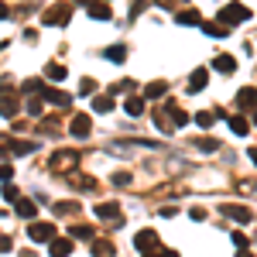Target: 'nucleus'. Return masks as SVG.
<instances>
[{
    "label": "nucleus",
    "mask_w": 257,
    "mask_h": 257,
    "mask_svg": "<svg viewBox=\"0 0 257 257\" xmlns=\"http://www.w3.org/2000/svg\"><path fill=\"white\" fill-rule=\"evenodd\" d=\"M247 18H250V11H247L243 4H226V7L219 11V24H226V28H233V24H243Z\"/></svg>",
    "instance_id": "1"
},
{
    "label": "nucleus",
    "mask_w": 257,
    "mask_h": 257,
    "mask_svg": "<svg viewBox=\"0 0 257 257\" xmlns=\"http://www.w3.org/2000/svg\"><path fill=\"white\" fill-rule=\"evenodd\" d=\"M18 96H14V93H11V79H4V89H0V117H18Z\"/></svg>",
    "instance_id": "2"
},
{
    "label": "nucleus",
    "mask_w": 257,
    "mask_h": 257,
    "mask_svg": "<svg viewBox=\"0 0 257 257\" xmlns=\"http://www.w3.org/2000/svg\"><path fill=\"white\" fill-rule=\"evenodd\" d=\"M76 165H79V155L76 151H55L48 158V168L52 172H65V168H76Z\"/></svg>",
    "instance_id": "3"
},
{
    "label": "nucleus",
    "mask_w": 257,
    "mask_h": 257,
    "mask_svg": "<svg viewBox=\"0 0 257 257\" xmlns=\"http://www.w3.org/2000/svg\"><path fill=\"white\" fill-rule=\"evenodd\" d=\"M72 18V4H55L52 11H45V24H52V28H59V24H65V21Z\"/></svg>",
    "instance_id": "4"
},
{
    "label": "nucleus",
    "mask_w": 257,
    "mask_h": 257,
    "mask_svg": "<svg viewBox=\"0 0 257 257\" xmlns=\"http://www.w3.org/2000/svg\"><path fill=\"white\" fill-rule=\"evenodd\" d=\"M134 247H138L141 254H148V250H161V237L155 230H141L138 237H134Z\"/></svg>",
    "instance_id": "5"
},
{
    "label": "nucleus",
    "mask_w": 257,
    "mask_h": 257,
    "mask_svg": "<svg viewBox=\"0 0 257 257\" xmlns=\"http://www.w3.org/2000/svg\"><path fill=\"white\" fill-rule=\"evenodd\" d=\"M28 237L35 240V243H48V240L55 237V223H31L28 226Z\"/></svg>",
    "instance_id": "6"
},
{
    "label": "nucleus",
    "mask_w": 257,
    "mask_h": 257,
    "mask_svg": "<svg viewBox=\"0 0 257 257\" xmlns=\"http://www.w3.org/2000/svg\"><path fill=\"white\" fill-rule=\"evenodd\" d=\"M48 254L52 257H65V254H72V237H55L48 240Z\"/></svg>",
    "instance_id": "7"
},
{
    "label": "nucleus",
    "mask_w": 257,
    "mask_h": 257,
    "mask_svg": "<svg viewBox=\"0 0 257 257\" xmlns=\"http://www.w3.org/2000/svg\"><path fill=\"white\" fill-rule=\"evenodd\" d=\"M69 131H72V138L86 141V138H89V117H86V113H76L72 123H69Z\"/></svg>",
    "instance_id": "8"
},
{
    "label": "nucleus",
    "mask_w": 257,
    "mask_h": 257,
    "mask_svg": "<svg viewBox=\"0 0 257 257\" xmlns=\"http://www.w3.org/2000/svg\"><path fill=\"white\" fill-rule=\"evenodd\" d=\"M41 99H48V103H55V106H72V96L69 93H62V89H41Z\"/></svg>",
    "instance_id": "9"
},
{
    "label": "nucleus",
    "mask_w": 257,
    "mask_h": 257,
    "mask_svg": "<svg viewBox=\"0 0 257 257\" xmlns=\"http://www.w3.org/2000/svg\"><path fill=\"white\" fill-rule=\"evenodd\" d=\"M93 213H96V219H110V223H117V219H120V206H117V202H99Z\"/></svg>",
    "instance_id": "10"
},
{
    "label": "nucleus",
    "mask_w": 257,
    "mask_h": 257,
    "mask_svg": "<svg viewBox=\"0 0 257 257\" xmlns=\"http://www.w3.org/2000/svg\"><path fill=\"white\" fill-rule=\"evenodd\" d=\"M223 213L230 219H237V223H250V219H254V213H250L247 206H223Z\"/></svg>",
    "instance_id": "11"
},
{
    "label": "nucleus",
    "mask_w": 257,
    "mask_h": 257,
    "mask_svg": "<svg viewBox=\"0 0 257 257\" xmlns=\"http://www.w3.org/2000/svg\"><path fill=\"white\" fill-rule=\"evenodd\" d=\"M86 7H89V18H93V21H110V18H113L106 4H96V0H89Z\"/></svg>",
    "instance_id": "12"
},
{
    "label": "nucleus",
    "mask_w": 257,
    "mask_h": 257,
    "mask_svg": "<svg viewBox=\"0 0 257 257\" xmlns=\"http://www.w3.org/2000/svg\"><path fill=\"white\" fill-rule=\"evenodd\" d=\"M14 206H18V216H24V219H35V213H38V206H35L31 199H21L18 196V202H14Z\"/></svg>",
    "instance_id": "13"
},
{
    "label": "nucleus",
    "mask_w": 257,
    "mask_h": 257,
    "mask_svg": "<svg viewBox=\"0 0 257 257\" xmlns=\"http://www.w3.org/2000/svg\"><path fill=\"white\" fill-rule=\"evenodd\" d=\"M55 216H76L79 213V202H69V199H62V202H55V209H52Z\"/></svg>",
    "instance_id": "14"
},
{
    "label": "nucleus",
    "mask_w": 257,
    "mask_h": 257,
    "mask_svg": "<svg viewBox=\"0 0 257 257\" xmlns=\"http://www.w3.org/2000/svg\"><path fill=\"white\" fill-rule=\"evenodd\" d=\"M45 76H48L52 82H62L69 72H65V65H59V62H48V65H45Z\"/></svg>",
    "instance_id": "15"
},
{
    "label": "nucleus",
    "mask_w": 257,
    "mask_h": 257,
    "mask_svg": "<svg viewBox=\"0 0 257 257\" xmlns=\"http://www.w3.org/2000/svg\"><path fill=\"white\" fill-rule=\"evenodd\" d=\"M213 69H216V72H233V69H237V59H233V55H216Z\"/></svg>",
    "instance_id": "16"
},
{
    "label": "nucleus",
    "mask_w": 257,
    "mask_h": 257,
    "mask_svg": "<svg viewBox=\"0 0 257 257\" xmlns=\"http://www.w3.org/2000/svg\"><path fill=\"white\" fill-rule=\"evenodd\" d=\"M206 79H209V72H206V69H196L192 79H189V93H199V89L206 86Z\"/></svg>",
    "instance_id": "17"
},
{
    "label": "nucleus",
    "mask_w": 257,
    "mask_h": 257,
    "mask_svg": "<svg viewBox=\"0 0 257 257\" xmlns=\"http://www.w3.org/2000/svg\"><path fill=\"white\" fill-rule=\"evenodd\" d=\"M93 257H113V243L110 240H93Z\"/></svg>",
    "instance_id": "18"
},
{
    "label": "nucleus",
    "mask_w": 257,
    "mask_h": 257,
    "mask_svg": "<svg viewBox=\"0 0 257 257\" xmlns=\"http://www.w3.org/2000/svg\"><path fill=\"white\" fill-rule=\"evenodd\" d=\"M199 28H202V31H206V35H209V38H223V35H226V31H230V28H226V24H216V21H209V24H199Z\"/></svg>",
    "instance_id": "19"
},
{
    "label": "nucleus",
    "mask_w": 257,
    "mask_h": 257,
    "mask_svg": "<svg viewBox=\"0 0 257 257\" xmlns=\"http://www.w3.org/2000/svg\"><path fill=\"white\" fill-rule=\"evenodd\" d=\"M69 237L72 240H93L96 233H93V226H69Z\"/></svg>",
    "instance_id": "20"
},
{
    "label": "nucleus",
    "mask_w": 257,
    "mask_h": 257,
    "mask_svg": "<svg viewBox=\"0 0 257 257\" xmlns=\"http://www.w3.org/2000/svg\"><path fill=\"white\" fill-rule=\"evenodd\" d=\"M237 99H240V106H257V89L247 86V89H240V93H237Z\"/></svg>",
    "instance_id": "21"
},
{
    "label": "nucleus",
    "mask_w": 257,
    "mask_h": 257,
    "mask_svg": "<svg viewBox=\"0 0 257 257\" xmlns=\"http://www.w3.org/2000/svg\"><path fill=\"white\" fill-rule=\"evenodd\" d=\"M230 131H233L237 138H243V134L250 131V123H247V120H243V117H230Z\"/></svg>",
    "instance_id": "22"
},
{
    "label": "nucleus",
    "mask_w": 257,
    "mask_h": 257,
    "mask_svg": "<svg viewBox=\"0 0 257 257\" xmlns=\"http://www.w3.org/2000/svg\"><path fill=\"white\" fill-rule=\"evenodd\" d=\"M103 55H106L110 62H123V59H127V48H123V45H113V48H106Z\"/></svg>",
    "instance_id": "23"
},
{
    "label": "nucleus",
    "mask_w": 257,
    "mask_h": 257,
    "mask_svg": "<svg viewBox=\"0 0 257 257\" xmlns=\"http://www.w3.org/2000/svg\"><path fill=\"white\" fill-rule=\"evenodd\" d=\"M93 110H96V113H110V110H113V99L110 96H96L93 99Z\"/></svg>",
    "instance_id": "24"
},
{
    "label": "nucleus",
    "mask_w": 257,
    "mask_h": 257,
    "mask_svg": "<svg viewBox=\"0 0 257 257\" xmlns=\"http://www.w3.org/2000/svg\"><path fill=\"white\" fill-rule=\"evenodd\" d=\"M196 123H199V127H206V131H209V127L216 123V113H213V110H202V113H196Z\"/></svg>",
    "instance_id": "25"
},
{
    "label": "nucleus",
    "mask_w": 257,
    "mask_h": 257,
    "mask_svg": "<svg viewBox=\"0 0 257 257\" xmlns=\"http://www.w3.org/2000/svg\"><path fill=\"white\" fill-rule=\"evenodd\" d=\"M123 110H127L131 117H141V113H144V99H127V103H123Z\"/></svg>",
    "instance_id": "26"
},
{
    "label": "nucleus",
    "mask_w": 257,
    "mask_h": 257,
    "mask_svg": "<svg viewBox=\"0 0 257 257\" xmlns=\"http://www.w3.org/2000/svg\"><path fill=\"white\" fill-rule=\"evenodd\" d=\"M165 89H168V86H165V82H151V86H148V89H144V99H155V96H165Z\"/></svg>",
    "instance_id": "27"
},
{
    "label": "nucleus",
    "mask_w": 257,
    "mask_h": 257,
    "mask_svg": "<svg viewBox=\"0 0 257 257\" xmlns=\"http://www.w3.org/2000/svg\"><path fill=\"white\" fill-rule=\"evenodd\" d=\"M41 89H45V82H41V79H28L24 86H21V93H28V96H35V93H41Z\"/></svg>",
    "instance_id": "28"
},
{
    "label": "nucleus",
    "mask_w": 257,
    "mask_h": 257,
    "mask_svg": "<svg viewBox=\"0 0 257 257\" xmlns=\"http://www.w3.org/2000/svg\"><path fill=\"white\" fill-rule=\"evenodd\" d=\"M178 24H202V21H199V14L196 11H178Z\"/></svg>",
    "instance_id": "29"
},
{
    "label": "nucleus",
    "mask_w": 257,
    "mask_h": 257,
    "mask_svg": "<svg viewBox=\"0 0 257 257\" xmlns=\"http://www.w3.org/2000/svg\"><path fill=\"white\" fill-rule=\"evenodd\" d=\"M0 155H14V138L0 134Z\"/></svg>",
    "instance_id": "30"
},
{
    "label": "nucleus",
    "mask_w": 257,
    "mask_h": 257,
    "mask_svg": "<svg viewBox=\"0 0 257 257\" xmlns=\"http://www.w3.org/2000/svg\"><path fill=\"white\" fill-rule=\"evenodd\" d=\"M69 185H72V182H69ZM76 189H79V192H93V178H76Z\"/></svg>",
    "instance_id": "31"
},
{
    "label": "nucleus",
    "mask_w": 257,
    "mask_h": 257,
    "mask_svg": "<svg viewBox=\"0 0 257 257\" xmlns=\"http://www.w3.org/2000/svg\"><path fill=\"white\" fill-rule=\"evenodd\" d=\"M18 185H11V182H7V185H4V199H7V202H18Z\"/></svg>",
    "instance_id": "32"
},
{
    "label": "nucleus",
    "mask_w": 257,
    "mask_h": 257,
    "mask_svg": "<svg viewBox=\"0 0 257 257\" xmlns=\"http://www.w3.org/2000/svg\"><path fill=\"white\" fill-rule=\"evenodd\" d=\"M28 113H31V117H38V113H41V96H31V99H28Z\"/></svg>",
    "instance_id": "33"
},
{
    "label": "nucleus",
    "mask_w": 257,
    "mask_h": 257,
    "mask_svg": "<svg viewBox=\"0 0 257 257\" xmlns=\"http://www.w3.org/2000/svg\"><path fill=\"white\" fill-rule=\"evenodd\" d=\"M199 148H202V151H219V141H213V138H202V141H199Z\"/></svg>",
    "instance_id": "34"
},
{
    "label": "nucleus",
    "mask_w": 257,
    "mask_h": 257,
    "mask_svg": "<svg viewBox=\"0 0 257 257\" xmlns=\"http://www.w3.org/2000/svg\"><path fill=\"white\" fill-rule=\"evenodd\" d=\"M11 247H14V240L7 237V233H0V254H7V250H11Z\"/></svg>",
    "instance_id": "35"
},
{
    "label": "nucleus",
    "mask_w": 257,
    "mask_h": 257,
    "mask_svg": "<svg viewBox=\"0 0 257 257\" xmlns=\"http://www.w3.org/2000/svg\"><path fill=\"white\" fill-rule=\"evenodd\" d=\"M14 178V168L11 165H0V182H11Z\"/></svg>",
    "instance_id": "36"
},
{
    "label": "nucleus",
    "mask_w": 257,
    "mask_h": 257,
    "mask_svg": "<svg viewBox=\"0 0 257 257\" xmlns=\"http://www.w3.org/2000/svg\"><path fill=\"white\" fill-rule=\"evenodd\" d=\"M127 182H131V175H123V172H117V175H113V185H120V189H123Z\"/></svg>",
    "instance_id": "37"
},
{
    "label": "nucleus",
    "mask_w": 257,
    "mask_h": 257,
    "mask_svg": "<svg viewBox=\"0 0 257 257\" xmlns=\"http://www.w3.org/2000/svg\"><path fill=\"white\" fill-rule=\"evenodd\" d=\"M233 247L243 250V247H247V237H243V233H233Z\"/></svg>",
    "instance_id": "38"
},
{
    "label": "nucleus",
    "mask_w": 257,
    "mask_h": 257,
    "mask_svg": "<svg viewBox=\"0 0 257 257\" xmlns=\"http://www.w3.org/2000/svg\"><path fill=\"white\" fill-rule=\"evenodd\" d=\"M93 89H96V82H93V79H82V86H79V93H93Z\"/></svg>",
    "instance_id": "39"
},
{
    "label": "nucleus",
    "mask_w": 257,
    "mask_h": 257,
    "mask_svg": "<svg viewBox=\"0 0 257 257\" xmlns=\"http://www.w3.org/2000/svg\"><path fill=\"white\" fill-rule=\"evenodd\" d=\"M144 257H178V250H161V254H155V250H148Z\"/></svg>",
    "instance_id": "40"
},
{
    "label": "nucleus",
    "mask_w": 257,
    "mask_h": 257,
    "mask_svg": "<svg viewBox=\"0 0 257 257\" xmlns=\"http://www.w3.org/2000/svg\"><path fill=\"white\" fill-rule=\"evenodd\" d=\"M7 18H11V7H7V4L0 0V21H7Z\"/></svg>",
    "instance_id": "41"
},
{
    "label": "nucleus",
    "mask_w": 257,
    "mask_h": 257,
    "mask_svg": "<svg viewBox=\"0 0 257 257\" xmlns=\"http://www.w3.org/2000/svg\"><path fill=\"white\" fill-rule=\"evenodd\" d=\"M247 155H250V161H254V165H257V148H254V151H247Z\"/></svg>",
    "instance_id": "42"
},
{
    "label": "nucleus",
    "mask_w": 257,
    "mask_h": 257,
    "mask_svg": "<svg viewBox=\"0 0 257 257\" xmlns=\"http://www.w3.org/2000/svg\"><path fill=\"white\" fill-rule=\"evenodd\" d=\"M240 257H254V254H250V250H247V247H243V250H240Z\"/></svg>",
    "instance_id": "43"
},
{
    "label": "nucleus",
    "mask_w": 257,
    "mask_h": 257,
    "mask_svg": "<svg viewBox=\"0 0 257 257\" xmlns=\"http://www.w3.org/2000/svg\"><path fill=\"white\" fill-rule=\"evenodd\" d=\"M0 216H4V209H0Z\"/></svg>",
    "instance_id": "44"
}]
</instances>
